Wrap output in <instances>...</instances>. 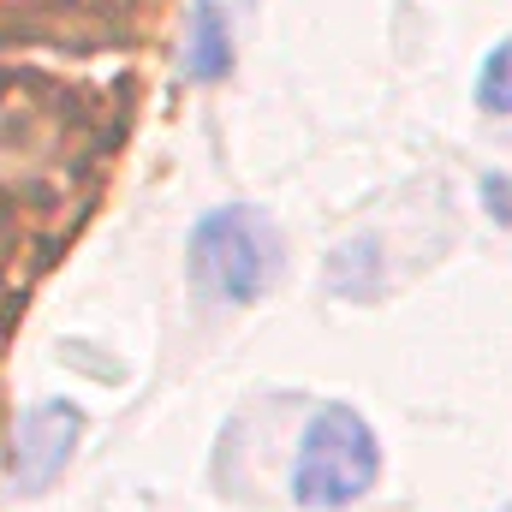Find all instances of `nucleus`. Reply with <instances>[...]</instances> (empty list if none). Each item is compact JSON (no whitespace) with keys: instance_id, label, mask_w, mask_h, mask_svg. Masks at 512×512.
<instances>
[{"instance_id":"2","label":"nucleus","mask_w":512,"mask_h":512,"mask_svg":"<svg viewBox=\"0 0 512 512\" xmlns=\"http://www.w3.org/2000/svg\"><path fill=\"white\" fill-rule=\"evenodd\" d=\"M382 477V441L352 405H322L292 453V501L310 512H346Z\"/></svg>"},{"instance_id":"1","label":"nucleus","mask_w":512,"mask_h":512,"mask_svg":"<svg viewBox=\"0 0 512 512\" xmlns=\"http://www.w3.org/2000/svg\"><path fill=\"white\" fill-rule=\"evenodd\" d=\"M280 256H286L280 227L251 203H227L191 227L185 274H191V292L209 304H256L280 280Z\"/></svg>"},{"instance_id":"5","label":"nucleus","mask_w":512,"mask_h":512,"mask_svg":"<svg viewBox=\"0 0 512 512\" xmlns=\"http://www.w3.org/2000/svg\"><path fill=\"white\" fill-rule=\"evenodd\" d=\"M328 292H334V298H352V304L376 298V292H382V245H376V239H346V245H334V256H328Z\"/></svg>"},{"instance_id":"7","label":"nucleus","mask_w":512,"mask_h":512,"mask_svg":"<svg viewBox=\"0 0 512 512\" xmlns=\"http://www.w3.org/2000/svg\"><path fill=\"white\" fill-rule=\"evenodd\" d=\"M483 203H489L501 221H512V185L501 179V173H489V179H483Z\"/></svg>"},{"instance_id":"8","label":"nucleus","mask_w":512,"mask_h":512,"mask_svg":"<svg viewBox=\"0 0 512 512\" xmlns=\"http://www.w3.org/2000/svg\"><path fill=\"white\" fill-rule=\"evenodd\" d=\"M197 6H215L221 18H245V12H251L256 0H197Z\"/></svg>"},{"instance_id":"3","label":"nucleus","mask_w":512,"mask_h":512,"mask_svg":"<svg viewBox=\"0 0 512 512\" xmlns=\"http://www.w3.org/2000/svg\"><path fill=\"white\" fill-rule=\"evenodd\" d=\"M78 435H84V411L72 399H36L18 411L12 423V453H6V483L18 495H48L72 453H78Z\"/></svg>"},{"instance_id":"6","label":"nucleus","mask_w":512,"mask_h":512,"mask_svg":"<svg viewBox=\"0 0 512 512\" xmlns=\"http://www.w3.org/2000/svg\"><path fill=\"white\" fill-rule=\"evenodd\" d=\"M477 108L483 114H512V36L483 60V72H477Z\"/></svg>"},{"instance_id":"4","label":"nucleus","mask_w":512,"mask_h":512,"mask_svg":"<svg viewBox=\"0 0 512 512\" xmlns=\"http://www.w3.org/2000/svg\"><path fill=\"white\" fill-rule=\"evenodd\" d=\"M233 72V24L215 6H197L185 24V78L191 84H221Z\"/></svg>"}]
</instances>
